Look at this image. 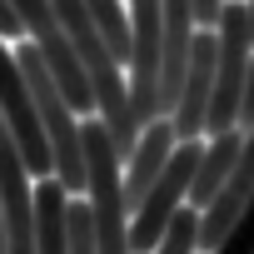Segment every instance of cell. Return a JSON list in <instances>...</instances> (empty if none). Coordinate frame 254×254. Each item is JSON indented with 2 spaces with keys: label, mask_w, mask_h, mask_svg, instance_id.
<instances>
[{
  "label": "cell",
  "mask_w": 254,
  "mask_h": 254,
  "mask_svg": "<svg viewBox=\"0 0 254 254\" xmlns=\"http://www.w3.org/2000/svg\"><path fill=\"white\" fill-rule=\"evenodd\" d=\"M50 10H55L75 60H80V75H85L90 100H95V120L105 125V135H110V145H115V155L125 165V155L140 140V125H135V110H130V90H125V65L115 60V50L105 45L95 15L80 0H50Z\"/></svg>",
  "instance_id": "cell-1"
},
{
  "label": "cell",
  "mask_w": 254,
  "mask_h": 254,
  "mask_svg": "<svg viewBox=\"0 0 254 254\" xmlns=\"http://www.w3.org/2000/svg\"><path fill=\"white\" fill-rule=\"evenodd\" d=\"M80 155H85V209L95 229V254H130V209H125V180H120V155L95 115L80 120Z\"/></svg>",
  "instance_id": "cell-2"
},
{
  "label": "cell",
  "mask_w": 254,
  "mask_h": 254,
  "mask_svg": "<svg viewBox=\"0 0 254 254\" xmlns=\"http://www.w3.org/2000/svg\"><path fill=\"white\" fill-rule=\"evenodd\" d=\"M15 65L25 75L35 120H40V140L50 150V180L65 185V194H85V155H80V115L65 105L60 85L50 80V70L40 65V55L30 45H15Z\"/></svg>",
  "instance_id": "cell-3"
},
{
  "label": "cell",
  "mask_w": 254,
  "mask_h": 254,
  "mask_svg": "<svg viewBox=\"0 0 254 254\" xmlns=\"http://www.w3.org/2000/svg\"><path fill=\"white\" fill-rule=\"evenodd\" d=\"M130 110H135V125L145 130L150 120H160V0H130Z\"/></svg>",
  "instance_id": "cell-4"
},
{
  "label": "cell",
  "mask_w": 254,
  "mask_h": 254,
  "mask_svg": "<svg viewBox=\"0 0 254 254\" xmlns=\"http://www.w3.org/2000/svg\"><path fill=\"white\" fill-rule=\"evenodd\" d=\"M209 95H214V30H194L190 55H185V75H180V95L165 115L175 140H199L204 135Z\"/></svg>",
  "instance_id": "cell-5"
},
{
  "label": "cell",
  "mask_w": 254,
  "mask_h": 254,
  "mask_svg": "<svg viewBox=\"0 0 254 254\" xmlns=\"http://www.w3.org/2000/svg\"><path fill=\"white\" fill-rule=\"evenodd\" d=\"M249 194H254V130L244 135L239 160H234V170L224 175L219 194L199 209V254H214V244L229 234V224H234V214L244 209V199H249Z\"/></svg>",
  "instance_id": "cell-6"
},
{
  "label": "cell",
  "mask_w": 254,
  "mask_h": 254,
  "mask_svg": "<svg viewBox=\"0 0 254 254\" xmlns=\"http://www.w3.org/2000/svg\"><path fill=\"white\" fill-rule=\"evenodd\" d=\"M175 130H170V120L160 115V120H150L145 130H140V140H135V150L125 155V165H120V180H125V209H135L140 199H145V190L160 180V170L170 165V155H175Z\"/></svg>",
  "instance_id": "cell-7"
},
{
  "label": "cell",
  "mask_w": 254,
  "mask_h": 254,
  "mask_svg": "<svg viewBox=\"0 0 254 254\" xmlns=\"http://www.w3.org/2000/svg\"><path fill=\"white\" fill-rule=\"evenodd\" d=\"M239 145H244V135H239V130L209 135V140L199 145V160H194V180H190V194H185V204H190V209H204V204L219 194L224 175H229V170H234V160H239Z\"/></svg>",
  "instance_id": "cell-8"
},
{
  "label": "cell",
  "mask_w": 254,
  "mask_h": 254,
  "mask_svg": "<svg viewBox=\"0 0 254 254\" xmlns=\"http://www.w3.org/2000/svg\"><path fill=\"white\" fill-rule=\"evenodd\" d=\"M150 254H199V209L180 204V209H175V219L165 224V234L155 239V249H150Z\"/></svg>",
  "instance_id": "cell-9"
},
{
  "label": "cell",
  "mask_w": 254,
  "mask_h": 254,
  "mask_svg": "<svg viewBox=\"0 0 254 254\" xmlns=\"http://www.w3.org/2000/svg\"><path fill=\"white\" fill-rule=\"evenodd\" d=\"M214 254H254V194L244 199V209L234 214L229 234L214 244Z\"/></svg>",
  "instance_id": "cell-10"
},
{
  "label": "cell",
  "mask_w": 254,
  "mask_h": 254,
  "mask_svg": "<svg viewBox=\"0 0 254 254\" xmlns=\"http://www.w3.org/2000/svg\"><path fill=\"white\" fill-rule=\"evenodd\" d=\"M234 130H239V135L254 130V60H249V70H244V90H239V120H234Z\"/></svg>",
  "instance_id": "cell-11"
},
{
  "label": "cell",
  "mask_w": 254,
  "mask_h": 254,
  "mask_svg": "<svg viewBox=\"0 0 254 254\" xmlns=\"http://www.w3.org/2000/svg\"><path fill=\"white\" fill-rule=\"evenodd\" d=\"M190 10H194V25L199 30H214L219 10H224V0H190Z\"/></svg>",
  "instance_id": "cell-12"
},
{
  "label": "cell",
  "mask_w": 254,
  "mask_h": 254,
  "mask_svg": "<svg viewBox=\"0 0 254 254\" xmlns=\"http://www.w3.org/2000/svg\"><path fill=\"white\" fill-rule=\"evenodd\" d=\"M15 35H20V20H15V10L5 0H0V40H15Z\"/></svg>",
  "instance_id": "cell-13"
},
{
  "label": "cell",
  "mask_w": 254,
  "mask_h": 254,
  "mask_svg": "<svg viewBox=\"0 0 254 254\" xmlns=\"http://www.w3.org/2000/svg\"><path fill=\"white\" fill-rule=\"evenodd\" d=\"M244 20H249V45H254V0L244 5Z\"/></svg>",
  "instance_id": "cell-14"
},
{
  "label": "cell",
  "mask_w": 254,
  "mask_h": 254,
  "mask_svg": "<svg viewBox=\"0 0 254 254\" xmlns=\"http://www.w3.org/2000/svg\"><path fill=\"white\" fill-rule=\"evenodd\" d=\"M0 254H5V209H0Z\"/></svg>",
  "instance_id": "cell-15"
}]
</instances>
